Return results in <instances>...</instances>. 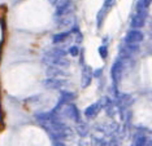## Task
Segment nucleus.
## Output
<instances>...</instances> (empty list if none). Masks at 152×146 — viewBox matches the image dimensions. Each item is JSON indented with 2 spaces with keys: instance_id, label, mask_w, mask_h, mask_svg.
<instances>
[{
  "instance_id": "f03ea898",
  "label": "nucleus",
  "mask_w": 152,
  "mask_h": 146,
  "mask_svg": "<svg viewBox=\"0 0 152 146\" xmlns=\"http://www.w3.org/2000/svg\"><path fill=\"white\" fill-rule=\"evenodd\" d=\"M143 40V34L140 33L139 30H131L127 33V35L125 38V41L129 46H133V44H137V43H140Z\"/></svg>"
},
{
  "instance_id": "9b49d317",
  "label": "nucleus",
  "mask_w": 152,
  "mask_h": 146,
  "mask_svg": "<svg viewBox=\"0 0 152 146\" xmlns=\"http://www.w3.org/2000/svg\"><path fill=\"white\" fill-rule=\"evenodd\" d=\"M56 146H64V145H63V144H57Z\"/></svg>"
},
{
  "instance_id": "f257e3e1",
  "label": "nucleus",
  "mask_w": 152,
  "mask_h": 146,
  "mask_svg": "<svg viewBox=\"0 0 152 146\" xmlns=\"http://www.w3.org/2000/svg\"><path fill=\"white\" fill-rule=\"evenodd\" d=\"M37 120L53 138H64L70 133L69 128L55 114H40L37 116Z\"/></svg>"
},
{
  "instance_id": "423d86ee",
  "label": "nucleus",
  "mask_w": 152,
  "mask_h": 146,
  "mask_svg": "<svg viewBox=\"0 0 152 146\" xmlns=\"http://www.w3.org/2000/svg\"><path fill=\"white\" fill-rule=\"evenodd\" d=\"M151 1L148 0H142V1H138L137 3V9H138V13L139 14H146L147 13V8L150 7Z\"/></svg>"
},
{
  "instance_id": "7ed1b4c3",
  "label": "nucleus",
  "mask_w": 152,
  "mask_h": 146,
  "mask_svg": "<svg viewBox=\"0 0 152 146\" xmlns=\"http://www.w3.org/2000/svg\"><path fill=\"white\" fill-rule=\"evenodd\" d=\"M60 114L64 116L70 118V119H77L78 118V110L73 105H69V103H65L64 107H61Z\"/></svg>"
},
{
  "instance_id": "1a4fd4ad",
  "label": "nucleus",
  "mask_w": 152,
  "mask_h": 146,
  "mask_svg": "<svg viewBox=\"0 0 152 146\" xmlns=\"http://www.w3.org/2000/svg\"><path fill=\"white\" fill-rule=\"evenodd\" d=\"M99 53L102 56V58H105L107 57V47L105 46H102L99 48Z\"/></svg>"
},
{
  "instance_id": "6e6552de",
  "label": "nucleus",
  "mask_w": 152,
  "mask_h": 146,
  "mask_svg": "<svg viewBox=\"0 0 152 146\" xmlns=\"http://www.w3.org/2000/svg\"><path fill=\"white\" fill-rule=\"evenodd\" d=\"M99 107V105L98 103H94V105H91L90 107H87L86 109V111H85V114H86V116H92L95 114V111H96V109Z\"/></svg>"
},
{
  "instance_id": "20e7f679",
  "label": "nucleus",
  "mask_w": 152,
  "mask_h": 146,
  "mask_svg": "<svg viewBox=\"0 0 152 146\" xmlns=\"http://www.w3.org/2000/svg\"><path fill=\"white\" fill-rule=\"evenodd\" d=\"M43 84H44L46 88L57 89V88H61V87H64L65 84H66V82L61 80V79H58V78H50V79H47V80H44Z\"/></svg>"
},
{
  "instance_id": "39448f33",
  "label": "nucleus",
  "mask_w": 152,
  "mask_h": 146,
  "mask_svg": "<svg viewBox=\"0 0 152 146\" xmlns=\"http://www.w3.org/2000/svg\"><path fill=\"white\" fill-rule=\"evenodd\" d=\"M144 21H146V14H139V13H137V14L131 18V26H133L134 29L143 27L144 26Z\"/></svg>"
},
{
  "instance_id": "0eeeda50",
  "label": "nucleus",
  "mask_w": 152,
  "mask_h": 146,
  "mask_svg": "<svg viewBox=\"0 0 152 146\" xmlns=\"http://www.w3.org/2000/svg\"><path fill=\"white\" fill-rule=\"evenodd\" d=\"M66 38H68V33H61V34L55 35L52 40H53V43H61V41H64Z\"/></svg>"
},
{
  "instance_id": "9d476101",
  "label": "nucleus",
  "mask_w": 152,
  "mask_h": 146,
  "mask_svg": "<svg viewBox=\"0 0 152 146\" xmlns=\"http://www.w3.org/2000/svg\"><path fill=\"white\" fill-rule=\"evenodd\" d=\"M78 52H79V51H78V47H77V46H73V47L70 48V49H69V53L73 56V57H75V56L78 54Z\"/></svg>"
}]
</instances>
